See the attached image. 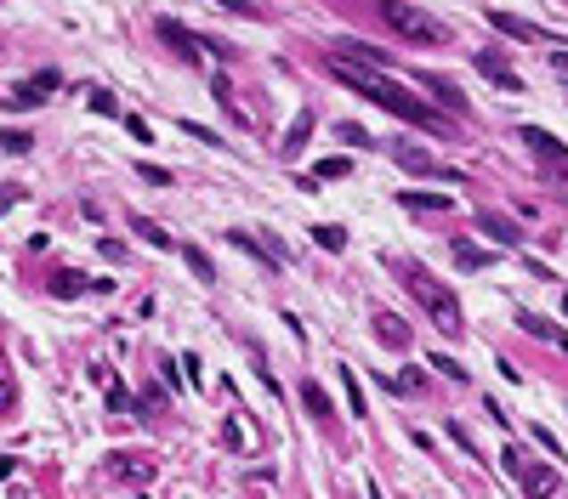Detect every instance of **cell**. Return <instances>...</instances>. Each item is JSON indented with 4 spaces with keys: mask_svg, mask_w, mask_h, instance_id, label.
<instances>
[{
    "mask_svg": "<svg viewBox=\"0 0 568 499\" xmlns=\"http://www.w3.org/2000/svg\"><path fill=\"white\" fill-rule=\"evenodd\" d=\"M330 74L342 86H352L358 97H370V102H381L387 114H398V119H409V125H426V131H443V119L432 114L426 102H416L404 86H392L387 74L375 69V62H364V57H347V52H330Z\"/></svg>",
    "mask_w": 568,
    "mask_h": 499,
    "instance_id": "6da1fadb",
    "label": "cell"
},
{
    "mask_svg": "<svg viewBox=\"0 0 568 499\" xmlns=\"http://www.w3.org/2000/svg\"><path fill=\"white\" fill-rule=\"evenodd\" d=\"M381 23L404 40H421V45H449V23L426 18L421 6H404V0H381Z\"/></svg>",
    "mask_w": 568,
    "mask_h": 499,
    "instance_id": "7a4b0ae2",
    "label": "cell"
},
{
    "mask_svg": "<svg viewBox=\"0 0 568 499\" xmlns=\"http://www.w3.org/2000/svg\"><path fill=\"white\" fill-rule=\"evenodd\" d=\"M409 295H416V301L426 307V312H432V323H438V330H460V307H455V295L449 290H443V284H432V278H426V273H409Z\"/></svg>",
    "mask_w": 568,
    "mask_h": 499,
    "instance_id": "3957f363",
    "label": "cell"
},
{
    "mask_svg": "<svg viewBox=\"0 0 568 499\" xmlns=\"http://www.w3.org/2000/svg\"><path fill=\"white\" fill-rule=\"evenodd\" d=\"M500 465H506V471H512L517 482H523L529 494H557V488H563V477L551 471V465H529L523 454H517V448H506V454H500Z\"/></svg>",
    "mask_w": 568,
    "mask_h": 499,
    "instance_id": "277c9868",
    "label": "cell"
},
{
    "mask_svg": "<svg viewBox=\"0 0 568 499\" xmlns=\"http://www.w3.org/2000/svg\"><path fill=\"white\" fill-rule=\"evenodd\" d=\"M489 23H495V35H512V40H523V45H557L551 29L529 23V18H512V12H489Z\"/></svg>",
    "mask_w": 568,
    "mask_h": 499,
    "instance_id": "5b68a950",
    "label": "cell"
},
{
    "mask_svg": "<svg viewBox=\"0 0 568 499\" xmlns=\"http://www.w3.org/2000/svg\"><path fill=\"white\" fill-rule=\"evenodd\" d=\"M392 160L404 165V170H416V176H443V182H449V187L460 182V170H449V165H438L432 153H421V148H404V143H398V148H392Z\"/></svg>",
    "mask_w": 568,
    "mask_h": 499,
    "instance_id": "8992f818",
    "label": "cell"
},
{
    "mask_svg": "<svg viewBox=\"0 0 568 499\" xmlns=\"http://www.w3.org/2000/svg\"><path fill=\"white\" fill-rule=\"evenodd\" d=\"M160 40L171 45V52H177L182 62H199V52H205V40H199L193 29H182L177 18H160Z\"/></svg>",
    "mask_w": 568,
    "mask_h": 499,
    "instance_id": "52a82bcc",
    "label": "cell"
},
{
    "mask_svg": "<svg viewBox=\"0 0 568 499\" xmlns=\"http://www.w3.org/2000/svg\"><path fill=\"white\" fill-rule=\"evenodd\" d=\"M45 91H57V74H35V80H23L18 91H12V108H18V114H23V108H40L45 102Z\"/></svg>",
    "mask_w": 568,
    "mask_h": 499,
    "instance_id": "ba28073f",
    "label": "cell"
},
{
    "mask_svg": "<svg viewBox=\"0 0 568 499\" xmlns=\"http://www.w3.org/2000/svg\"><path fill=\"white\" fill-rule=\"evenodd\" d=\"M416 80L432 91V97L449 108V114H466V97H460V86H455V80H443V74H416Z\"/></svg>",
    "mask_w": 568,
    "mask_h": 499,
    "instance_id": "9c48e42d",
    "label": "cell"
},
{
    "mask_svg": "<svg viewBox=\"0 0 568 499\" xmlns=\"http://www.w3.org/2000/svg\"><path fill=\"white\" fill-rule=\"evenodd\" d=\"M307 136H313V108H301V114L290 119V131H284V143H279V148H284V160H296V153L307 148Z\"/></svg>",
    "mask_w": 568,
    "mask_h": 499,
    "instance_id": "30bf717a",
    "label": "cell"
},
{
    "mask_svg": "<svg viewBox=\"0 0 568 499\" xmlns=\"http://www.w3.org/2000/svg\"><path fill=\"white\" fill-rule=\"evenodd\" d=\"M109 471L126 477V482H148L153 477V460H143V454H109Z\"/></svg>",
    "mask_w": 568,
    "mask_h": 499,
    "instance_id": "8fae6325",
    "label": "cell"
},
{
    "mask_svg": "<svg viewBox=\"0 0 568 499\" xmlns=\"http://www.w3.org/2000/svg\"><path fill=\"white\" fill-rule=\"evenodd\" d=\"M523 143L534 148V153H546V160H557V165H568V148L557 143L551 131H540V125H523Z\"/></svg>",
    "mask_w": 568,
    "mask_h": 499,
    "instance_id": "7c38bea8",
    "label": "cell"
},
{
    "mask_svg": "<svg viewBox=\"0 0 568 499\" xmlns=\"http://www.w3.org/2000/svg\"><path fill=\"white\" fill-rule=\"evenodd\" d=\"M478 69H483L500 91H523V80H517V74L506 69V57H495V52H478Z\"/></svg>",
    "mask_w": 568,
    "mask_h": 499,
    "instance_id": "4fadbf2b",
    "label": "cell"
},
{
    "mask_svg": "<svg viewBox=\"0 0 568 499\" xmlns=\"http://www.w3.org/2000/svg\"><path fill=\"white\" fill-rule=\"evenodd\" d=\"M398 205H404V210H449V193H421V187H404V193H398Z\"/></svg>",
    "mask_w": 568,
    "mask_h": 499,
    "instance_id": "5bb4252c",
    "label": "cell"
},
{
    "mask_svg": "<svg viewBox=\"0 0 568 499\" xmlns=\"http://www.w3.org/2000/svg\"><path fill=\"white\" fill-rule=\"evenodd\" d=\"M375 340H381V347H409V323H398L392 312H381V318H375Z\"/></svg>",
    "mask_w": 568,
    "mask_h": 499,
    "instance_id": "9a60e30c",
    "label": "cell"
},
{
    "mask_svg": "<svg viewBox=\"0 0 568 499\" xmlns=\"http://www.w3.org/2000/svg\"><path fill=\"white\" fill-rule=\"evenodd\" d=\"M478 227H483L495 244H517V239H523V233H517L512 222H506V216H495V210H483V216H478Z\"/></svg>",
    "mask_w": 568,
    "mask_h": 499,
    "instance_id": "2e32d148",
    "label": "cell"
},
{
    "mask_svg": "<svg viewBox=\"0 0 568 499\" xmlns=\"http://www.w3.org/2000/svg\"><path fill=\"white\" fill-rule=\"evenodd\" d=\"M182 261H188V273L199 278V284H217V267H210V256L199 244H182Z\"/></svg>",
    "mask_w": 568,
    "mask_h": 499,
    "instance_id": "e0dca14e",
    "label": "cell"
},
{
    "mask_svg": "<svg viewBox=\"0 0 568 499\" xmlns=\"http://www.w3.org/2000/svg\"><path fill=\"white\" fill-rule=\"evenodd\" d=\"M347 170H352V165L342 160V153H335V160H318V165H313V176H307L301 187H313V182H342V176H347Z\"/></svg>",
    "mask_w": 568,
    "mask_h": 499,
    "instance_id": "ac0fdd59",
    "label": "cell"
},
{
    "mask_svg": "<svg viewBox=\"0 0 568 499\" xmlns=\"http://www.w3.org/2000/svg\"><path fill=\"white\" fill-rule=\"evenodd\" d=\"M313 244L330 250V256H342V250H347V233L335 227V222H318V227H313Z\"/></svg>",
    "mask_w": 568,
    "mask_h": 499,
    "instance_id": "d6986e66",
    "label": "cell"
},
{
    "mask_svg": "<svg viewBox=\"0 0 568 499\" xmlns=\"http://www.w3.org/2000/svg\"><path fill=\"white\" fill-rule=\"evenodd\" d=\"M131 233H136L143 244H153V250H177V244H171V233H160V227L148 222V216H136V222H131Z\"/></svg>",
    "mask_w": 568,
    "mask_h": 499,
    "instance_id": "ffe728a7",
    "label": "cell"
},
{
    "mask_svg": "<svg viewBox=\"0 0 568 499\" xmlns=\"http://www.w3.org/2000/svg\"><path fill=\"white\" fill-rule=\"evenodd\" d=\"M455 261H460V267H466V273H478V267H489V261H495V256H489V250H478V244H466V239H460V244H455Z\"/></svg>",
    "mask_w": 568,
    "mask_h": 499,
    "instance_id": "44dd1931",
    "label": "cell"
},
{
    "mask_svg": "<svg viewBox=\"0 0 568 499\" xmlns=\"http://www.w3.org/2000/svg\"><path fill=\"white\" fill-rule=\"evenodd\" d=\"M80 290H86V278H80V273H57V278H52V295H57V301H74Z\"/></svg>",
    "mask_w": 568,
    "mask_h": 499,
    "instance_id": "7402d4cb",
    "label": "cell"
},
{
    "mask_svg": "<svg viewBox=\"0 0 568 499\" xmlns=\"http://www.w3.org/2000/svg\"><path fill=\"white\" fill-rule=\"evenodd\" d=\"M301 403H307V414H330V392H325V386H313V380L301 386Z\"/></svg>",
    "mask_w": 568,
    "mask_h": 499,
    "instance_id": "603a6c76",
    "label": "cell"
},
{
    "mask_svg": "<svg viewBox=\"0 0 568 499\" xmlns=\"http://www.w3.org/2000/svg\"><path fill=\"white\" fill-rule=\"evenodd\" d=\"M342 386H347V403H352V414H364V386H358V374L342 369Z\"/></svg>",
    "mask_w": 568,
    "mask_h": 499,
    "instance_id": "cb8c5ba5",
    "label": "cell"
},
{
    "mask_svg": "<svg viewBox=\"0 0 568 499\" xmlns=\"http://www.w3.org/2000/svg\"><path fill=\"white\" fill-rule=\"evenodd\" d=\"M0 148H6V153H29V148H35V136H29V131H6V136H0Z\"/></svg>",
    "mask_w": 568,
    "mask_h": 499,
    "instance_id": "d4e9b609",
    "label": "cell"
},
{
    "mask_svg": "<svg viewBox=\"0 0 568 499\" xmlns=\"http://www.w3.org/2000/svg\"><path fill=\"white\" fill-rule=\"evenodd\" d=\"M136 176H143V182H153V187H171V182H177L171 170H160V165H136Z\"/></svg>",
    "mask_w": 568,
    "mask_h": 499,
    "instance_id": "484cf974",
    "label": "cell"
},
{
    "mask_svg": "<svg viewBox=\"0 0 568 499\" xmlns=\"http://www.w3.org/2000/svg\"><path fill=\"white\" fill-rule=\"evenodd\" d=\"M182 131H188V136H193V143H210V148H217V143H222V136H217V131H205V125H193V119H182Z\"/></svg>",
    "mask_w": 568,
    "mask_h": 499,
    "instance_id": "4316f807",
    "label": "cell"
},
{
    "mask_svg": "<svg viewBox=\"0 0 568 499\" xmlns=\"http://www.w3.org/2000/svg\"><path fill=\"white\" fill-rule=\"evenodd\" d=\"M91 114H119V102L109 97V91H91Z\"/></svg>",
    "mask_w": 568,
    "mask_h": 499,
    "instance_id": "83f0119b",
    "label": "cell"
},
{
    "mask_svg": "<svg viewBox=\"0 0 568 499\" xmlns=\"http://www.w3.org/2000/svg\"><path fill=\"white\" fill-rule=\"evenodd\" d=\"M432 369H443V374H449V380H466V369H460V364H455V357H443V352L432 357Z\"/></svg>",
    "mask_w": 568,
    "mask_h": 499,
    "instance_id": "f1b7e54d",
    "label": "cell"
},
{
    "mask_svg": "<svg viewBox=\"0 0 568 499\" xmlns=\"http://www.w3.org/2000/svg\"><path fill=\"white\" fill-rule=\"evenodd\" d=\"M335 136H342V143H352V148H364V143H370V136H364L358 125H335Z\"/></svg>",
    "mask_w": 568,
    "mask_h": 499,
    "instance_id": "f546056e",
    "label": "cell"
},
{
    "mask_svg": "<svg viewBox=\"0 0 568 499\" xmlns=\"http://www.w3.org/2000/svg\"><path fill=\"white\" fill-rule=\"evenodd\" d=\"M217 6L222 12H239V18H256V12H262V6H251V0H217Z\"/></svg>",
    "mask_w": 568,
    "mask_h": 499,
    "instance_id": "4dcf8cb0",
    "label": "cell"
},
{
    "mask_svg": "<svg viewBox=\"0 0 568 499\" xmlns=\"http://www.w3.org/2000/svg\"><path fill=\"white\" fill-rule=\"evenodd\" d=\"M227 239H234L239 250H251V256H262V261H268V250H262V244H256V239H251V233H227Z\"/></svg>",
    "mask_w": 568,
    "mask_h": 499,
    "instance_id": "1f68e13d",
    "label": "cell"
},
{
    "mask_svg": "<svg viewBox=\"0 0 568 499\" xmlns=\"http://www.w3.org/2000/svg\"><path fill=\"white\" fill-rule=\"evenodd\" d=\"M126 131H131V143H148V119H136V114H126Z\"/></svg>",
    "mask_w": 568,
    "mask_h": 499,
    "instance_id": "d6a6232c",
    "label": "cell"
},
{
    "mask_svg": "<svg viewBox=\"0 0 568 499\" xmlns=\"http://www.w3.org/2000/svg\"><path fill=\"white\" fill-rule=\"evenodd\" d=\"M18 199H23V193H18V187H0V216H6L12 205H18Z\"/></svg>",
    "mask_w": 568,
    "mask_h": 499,
    "instance_id": "836d02e7",
    "label": "cell"
},
{
    "mask_svg": "<svg viewBox=\"0 0 568 499\" xmlns=\"http://www.w3.org/2000/svg\"><path fill=\"white\" fill-rule=\"evenodd\" d=\"M563 307H568V295H563Z\"/></svg>",
    "mask_w": 568,
    "mask_h": 499,
    "instance_id": "e575fe53",
    "label": "cell"
}]
</instances>
